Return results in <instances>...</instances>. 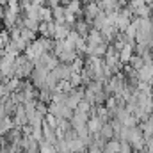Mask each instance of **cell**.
Returning a JSON list of instances; mask_svg holds the SVG:
<instances>
[{
  "mask_svg": "<svg viewBox=\"0 0 153 153\" xmlns=\"http://www.w3.org/2000/svg\"><path fill=\"white\" fill-rule=\"evenodd\" d=\"M80 2H82V5H84V4H89V2H93V0H80Z\"/></svg>",
  "mask_w": 153,
  "mask_h": 153,
  "instance_id": "2e32d148",
  "label": "cell"
},
{
  "mask_svg": "<svg viewBox=\"0 0 153 153\" xmlns=\"http://www.w3.org/2000/svg\"><path fill=\"white\" fill-rule=\"evenodd\" d=\"M102 9H100V5L96 4V2H89V4H84V9H82V14H84V20L85 22H93V18L100 13Z\"/></svg>",
  "mask_w": 153,
  "mask_h": 153,
  "instance_id": "3957f363",
  "label": "cell"
},
{
  "mask_svg": "<svg viewBox=\"0 0 153 153\" xmlns=\"http://www.w3.org/2000/svg\"><path fill=\"white\" fill-rule=\"evenodd\" d=\"M70 27L66 23H55V30H53V39H66V36L70 34Z\"/></svg>",
  "mask_w": 153,
  "mask_h": 153,
  "instance_id": "ba28073f",
  "label": "cell"
},
{
  "mask_svg": "<svg viewBox=\"0 0 153 153\" xmlns=\"http://www.w3.org/2000/svg\"><path fill=\"white\" fill-rule=\"evenodd\" d=\"M48 20H52V7L41 5V9H39V22H48Z\"/></svg>",
  "mask_w": 153,
  "mask_h": 153,
  "instance_id": "7c38bea8",
  "label": "cell"
},
{
  "mask_svg": "<svg viewBox=\"0 0 153 153\" xmlns=\"http://www.w3.org/2000/svg\"><path fill=\"white\" fill-rule=\"evenodd\" d=\"M126 64H130V66H132L134 70H139V68H141V66L144 64V61H143V57H141V55H135V53H134V55L130 57V61H128Z\"/></svg>",
  "mask_w": 153,
  "mask_h": 153,
  "instance_id": "4fadbf2b",
  "label": "cell"
},
{
  "mask_svg": "<svg viewBox=\"0 0 153 153\" xmlns=\"http://www.w3.org/2000/svg\"><path fill=\"white\" fill-rule=\"evenodd\" d=\"M22 153H39V146H32V148H27V150H23Z\"/></svg>",
  "mask_w": 153,
  "mask_h": 153,
  "instance_id": "9a60e30c",
  "label": "cell"
},
{
  "mask_svg": "<svg viewBox=\"0 0 153 153\" xmlns=\"http://www.w3.org/2000/svg\"><path fill=\"white\" fill-rule=\"evenodd\" d=\"M14 119H13V123H14V126H23V125H27V111H25V107L23 105H16V109H14Z\"/></svg>",
  "mask_w": 153,
  "mask_h": 153,
  "instance_id": "5b68a950",
  "label": "cell"
},
{
  "mask_svg": "<svg viewBox=\"0 0 153 153\" xmlns=\"http://www.w3.org/2000/svg\"><path fill=\"white\" fill-rule=\"evenodd\" d=\"M13 126H14V123H13V119L9 116H2L0 117V135H5Z\"/></svg>",
  "mask_w": 153,
  "mask_h": 153,
  "instance_id": "8fae6325",
  "label": "cell"
},
{
  "mask_svg": "<svg viewBox=\"0 0 153 153\" xmlns=\"http://www.w3.org/2000/svg\"><path fill=\"white\" fill-rule=\"evenodd\" d=\"M53 30H55V22L48 20V22H41L39 23L38 32H41V38H52L53 39Z\"/></svg>",
  "mask_w": 153,
  "mask_h": 153,
  "instance_id": "8992f818",
  "label": "cell"
},
{
  "mask_svg": "<svg viewBox=\"0 0 153 153\" xmlns=\"http://www.w3.org/2000/svg\"><path fill=\"white\" fill-rule=\"evenodd\" d=\"M87 119H89V114H87V112L73 111V116H71L68 121H70V125H71L73 128H78V126H82V125H87Z\"/></svg>",
  "mask_w": 153,
  "mask_h": 153,
  "instance_id": "277c9868",
  "label": "cell"
},
{
  "mask_svg": "<svg viewBox=\"0 0 153 153\" xmlns=\"http://www.w3.org/2000/svg\"><path fill=\"white\" fill-rule=\"evenodd\" d=\"M117 153H134V150L126 141H119V152Z\"/></svg>",
  "mask_w": 153,
  "mask_h": 153,
  "instance_id": "5bb4252c",
  "label": "cell"
},
{
  "mask_svg": "<svg viewBox=\"0 0 153 153\" xmlns=\"http://www.w3.org/2000/svg\"><path fill=\"white\" fill-rule=\"evenodd\" d=\"M98 135H100L102 139H105V141L112 139V137H114V130H112L111 123H103V125H102V128L98 130Z\"/></svg>",
  "mask_w": 153,
  "mask_h": 153,
  "instance_id": "30bf717a",
  "label": "cell"
},
{
  "mask_svg": "<svg viewBox=\"0 0 153 153\" xmlns=\"http://www.w3.org/2000/svg\"><path fill=\"white\" fill-rule=\"evenodd\" d=\"M64 7H66L70 13H73L76 18H78V16H82V2H80V0H70Z\"/></svg>",
  "mask_w": 153,
  "mask_h": 153,
  "instance_id": "9c48e42d",
  "label": "cell"
},
{
  "mask_svg": "<svg viewBox=\"0 0 153 153\" xmlns=\"http://www.w3.org/2000/svg\"><path fill=\"white\" fill-rule=\"evenodd\" d=\"M32 70H34V62H32L25 53H20V55L14 59V73H13L14 78L23 80V78L30 76Z\"/></svg>",
  "mask_w": 153,
  "mask_h": 153,
  "instance_id": "6da1fadb",
  "label": "cell"
},
{
  "mask_svg": "<svg viewBox=\"0 0 153 153\" xmlns=\"http://www.w3.org/2000/svg\"><path fill=\"white\" fill-rule=\"evenodd\" d=\"M73 30H76L82 38H85L89 34V30H91V23L85 22V20H76L75 25H73Z\"/></svg>",
  "mask_w": 153,
  "mask_h": 153,
  "instance_id": "52a82bcc",
  "label": "cell"
},
{
  "mask_svg": "<svg viewBox=\"0 0 153 153\" xmlns=\"http://www.w3.org/2000/svg\"><path fill=\"white\" fill-rule=\"evenodd\" d=\"M52 75L55 76L59 82H61V80H68L70 75H71V68H70V64H66V62H59V64L52 70Z\"/></svg>",
  "mask_w": 153,
  "mask_h": 153,
  "instance_id": "7a4b0ae2",
  "label": "cell"
}]
</instances>
